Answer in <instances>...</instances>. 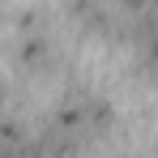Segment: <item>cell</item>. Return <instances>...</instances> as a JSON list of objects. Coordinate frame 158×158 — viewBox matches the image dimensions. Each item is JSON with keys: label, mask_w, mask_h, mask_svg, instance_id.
Returning a JSON list of instances; mask_svg holds the SVG:
<instances>
[{"label": "cell", "mask_w": 158, "mask_h": 158, "mask_svg": "<svg viewBox=\"0 0 158 158\" xmlns=\"http://www.w3.org/2000/svg\"><path fill=\"white\" fill-rule=\"evenodd\" d=\"M13 60H17V69H22V73L39 77V73H52V69H56L60 52H56L52 34H47L43 26H34V30H17V47H13Z\"/></svg>", "instance_id": "obj_1"}]
</instances>
